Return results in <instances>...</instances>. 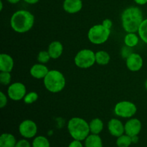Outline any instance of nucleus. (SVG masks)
Returning a JSON list of instances; mask_svg holds the SVG:
<instances>
[{
    "label": "nucleus",
    "mask_w": 147,
    "mask_h": 147,
    "mask_svg": "<svg viewBox=\"0 0 147 147\" xmlns=\"http://www.w3.org/2000/svg\"><path fill=\"white\" fill-rule=\"evenodd\" d=\"M121 18L122 27L127 33L137 32L144 20L143 13L138 7H129L125 9Z\"/></svg>",
    "instance_id": "1"
},
{
    "label": "nucleus",
    "mask_w": 147,
    "mask_h": 147,
    "mask_svg": "<svg viewBox=\"0 0 147 147\" xmlns=\"http://www.w3.org/2000/svg\"><path fill=\"white\" fill-rule=\"evenodd\" d=\"M34 24V16L30 11L20 9L15 11L10 19V25L14 32L20 34L30 31Z\"/></svg>",
    "instance_id": "2"
},
{
    "label": "nucleus",
    "mask_w": 147,
    "mask_h": 147,
    "mask_svg": "<svg viewBox=\"0 0 147 147\" xmlns=\"http://www.w3.org/2000/svg\"><path fill=\"white\" fill-rule=\"evenodd\" d=\"M67 130L73 139L79 141H85L90 133L89 123L80 117H73L69 120Z\"/></svg>",
    "instance_id": "3"
},
{
    "label": "nucleus",
    "mask_w": 147,
    "mask_h": 147,
    "mask_svg": "<svg viewBox=\"0 0 147 147\" xmlns=\"http://www.w3.org/2000/svg\"><path fill=\"white\" fill-rule=\"evenodd\" d=\"M45 88L49 92L57 93L64 89L66 84L65 78L63 73L57 70H52L48 72L43 79Z\"/></svg>",
    "instance_id": "4"
},
{
    "label": "nucleus",
    "mask_w": 147,
    "mask_h": 147,
    "mask_svg": "<svg viewBox=\"0 0 147 147\" xmlns=\"http://www.w3.org/2000/svg\"><path fill=\"white\" fill-rule=\"evenodd\" d=\"M110 34L111 30L105 27L102 24H96L88 30V38L93 44L102 45L109 40Z\"/></svg>",
    "instance_id": "5"
},
{
    "label": "nucleus",
    "mask_w": 147,
    "mask_h": 147,
    "mask_svg": "<svg viewBox=\"0 0 147 147\" xmlns=\"http://www.w3.org/2000/svg\"><path fill=\"white\" fill-rule=\"evenodd\" d=\"M75 64L82 69L91 67L96 63V53L90 49L80 50L75 56Z\"/></svg>",
    "instance_id": "6"
},
{
    "label": "nucleus",
    "mask_w": 147,
    "mask_h": 147,
    "mask_svg": "<svg viewBox=\"0 0 147 147\" xmlns=\"http://www.w3.org/2000/svg\"><path fill=\"white\" fill-rule=\"evenodd\" d=\"M137 107L133 102L122 100L116 104L114 113L117 116L124 119H131L136 114Z\"/></svg>",
    "instance_id": "7"
},
{
    "label": "nucleus",
    "mask_w": 147,
    "mask_h": 147,
    "mask_svg": "<svg viewBox=\"0 0 147 147\" xmlns=\"http://www.w3.org/2000/svg\"><path fill=\"white\" fill-rule=\"evenodd\" d=\"M27 94V88L22 83L15 82L9 86L7 95L9 98L14 101H19L24 99Z\"/></svg>",
    "instance_id": "8"
},
{
    "label": "nucleus",
    "mask_w": 147,
    "mask_h": 147,
    "mask_svg": "<svg viewBox=\"0 0 147 147\" xmlns=\"http://www.w3.org/2000/svg\"><path fill=\"white\" fill-rule=\"evenodd\" d=\"M19 131L21 136L25 139H32L37 134V126L32 120L26 119L19 126Z\"/></svg>",
    "instance_id": "9"
},
{
    "label": "nucleus",
    "mask_w": 147,
    "mask_h": 147,
    "mask_svg": "<svg viewBox=\"0 0 147 147\" xmlns=\"http://www.w3.org/2000/svg\"><path fill=\"white\" fill-rule=\"evenodd\" d=\"M142 122L136 118H131L124 124L125 134L132 137L138 136L142 130Z\"/></svg>",
    "instance_id": "10"
},
{
    "label": "nucleus",
    "mask_w": 147,
    "mask_h": 147,
    "mask_svg": "<svg viewBox=\"0 0 147 147\" xmlns=\"http://www.w3.org/2000/svg\"><path fill=\"white\" fill-rule=\"evenodd\" d=\"M126 65L128 69L131 71H139L143 67V58L138 53H133L129 57L126 59Z\"/></svg>",
    "instance_id": "11"
},
{
    "label": "nucleus",
    "mask_w": 147,
    "mask_h": 147,
    "mask_svg": "<svg viewBox=\"0 0 147 147\" xmlns=\"http://www.w3.org/2000/svg\"><path fill=\"white\" fill-rule=\"evenodd\" d=\"M108 129L112 136L115 137H119L124 134V125L119 119H111L108 123Z\"/></svg>",
    "instance_id": "12"
},
{
    "label": "nucleus",
    "mask_w": 147,
    "mask_h": 147,
    "mask_svg": "<svg viewBox=\"0 0 147 147\" xmlns=\"http://www.w3.org/2000/svg\"><path fill=\"white\" fill-rule=\"evenodd\" d=\"M63 9L69 14L79 12L83 8L82 0H65L63 1Z\"/></svg>",
    "instance_id": "13"
},
{
    "label": "nucleus",
    "mask_w": 147,
    "mask_h": 147,
    "mask_svg": "<svg viewBox=\"0 0 147 147\" xmlns=\"http://www.w3.org/2000/svg\"><path fill=\"white\" fill-rule=\"evenodd\" d=\"M49 71L50 70L45 65L39 63L32 66L30 73L34 78L44 79Z\"/></svg>",
    "instance_id": "14"
},
{
    "label": "nucleus",
    "mask_w": 147,
    "mask_h": 147,
    "mask_svg": "<svg viewBox=\"0 0 147 147\" xmlns=\"http://www.w3.org/2000/svg\"><path fill=\"white\" fill-rule=\"evenodd\" d=\"M14 60L9 55L1 53L0 55V70L1 72H10L14 67Z\"/></svg>",
    "instance_id": "15"
},
{
    "label": "nucleus",
    "mask_w": 147,
    "mask_h": 147,
    "mask_svg": "<svg viewBox=\"0 0 147 147\" xmlns=\"http://www.w3.org/2000/svg\"><path fill=\"white\" fill-rule=\"evenodd\" d=\"M49 54L52 59H57L62 55L63 53V45L60 41H53L49 45Z\"/></svg>",
    "instance_id": "16"
},
{
    "label": "nucleus",
    "mask_w": 147,
    "mask_h": 147,
    "mask_svg": "<svg viewBox=\"0 0 147 147\" xmlns=\"http://www.w3.org/2000/svg\"><path fill=\"white\" fill-rule=\"evenodd\" d=\"M17 142L14 136L11 134L4 133L0 136V147H14Z\"/></svg>",
    "instance_id": "17"
},
{
    "label": "nucleus",
    "mask_w": 147,
    "mask_h": 147,
    "mask_svg": "<svg viewBox=\"0 0 147 147\" xmlns=\"http://www.w3.org/2000/svg\"><path fill=\"white\" fill-rule=\"evenodd\" d=\"M85 147H103V142L98 134H89L85 139Z\"/></svg>",
    "instance_id": "18"
},
{
    "label": "nucleus",
    "mask_w": 147,
    "mask_h": 147,
    "mask_svg": "<svg viewBox=\"0 0 147 147\" xmlns=\"http://www.w3.org/2000/svg\"><path fill=\"white\" fill-rule=\"evenodd\" d=\"M89 127H90V133L93 134L98 135L103 129V122L101 119L98 118L93 119L89 123Z\"/></svg>",
    "instance_id": "19"
},
{
    "label": "nucleus",
    "mask_w": 147,
    "mask_h": 147,
    "mask_svg": "<svg viewBox=\"0 0 147 147\" xmlns=\"http://www.w3.org/2000/svg\"><path fill=\"white\" fill-rule=\"evenodd\" d=\"M139 39L140 37H139V34H136L135 32H130L126 34L123 41H124L125 45L133 48L139 44Z\"/></svg>",
    "instance_id": "20"
},
{
    "label": "nucleus",
    "mask_w": 147,
    "mask_h": 147,
    "mask_svg": "<svg viewBox=\"0 0 147 147\" xmlns=\"http://www.w3.org/2000/svg\"><path fill=\"white\" fill-rule=\"evenodd\" d=\"M111 57L109 53L104 50H100L96 53V63L100 65H106L110 62Z\"/></svg>",
    "instance_id": "21"
},
{
    "label": "nucleus",
    "mask_w": 147,
    "mask_h": 147,
    "mask_svg": "<svg viewBox=\"0 0 147 147\" xmlns=\"http://www.w3.org/2000/svg\"><path fill=\"white\" fill-rule=\"evenodd\" d=\"M32 147H50L48 139L44 136H39L34 138L32 142Z\"/></svg>",
    "instance_id": "22"
},
{
    "label": "nucleus",
    "mask_w": 147,
    "mask_h": 147,
    "mask_svg": "<svg viewBox=\"0 0 147 147\" xmlns=\"http://www.w3.org/2000/svg\"><path fill=\"white\" fill-rule=\"evenodd\" d=\"M131 144V137L126 134L118 137L116 140V144L118 147H129Z\"/></svg>",
    "instance_id": "23"
},
{
    "label": "nucleus",
    "mask_w": 147,
    "mask_h": 147,
    "mask_svg": "<svg viewBox=\"0 0 147 147\" xmlns=\"http://www.w3.org/2000/svg\"><path fill=\"white\" fill-rule=\"evenodd\" d=\"M138 34L141 40L147 44V19H145L142 22V24L138 30Z\"/></svg>",
    "instance_id": "24"
},
{
    "label": "nucleus",
    "mask_w": 147,
    "mask_h": 147,
    "mask_svg": "<svg viewBox=\"0 0 147 147\" xmlns=\"http://www.w3.org/2000/svg\"><path fill=\"white\" fill-rule=\"evenodd\" d=\"M50 59H51V57L48 51L42 50V51H40L37 55V61L42 64H46L50 61Z\"/></svg>",
    "instance_id": "25"
},
{
    "label": "nucleus",
    "mask_w": 147,
    "mask_h": 147,
    "mask_svg": "<svg viewBox=\"0 0 147 147\" xmlns=\"http://www.w3.org/2000/svg\"><path fill=\"white\" fill-rule=\"evenodd\" d=\"M38 97V94L36 92L32 91L29 93H27L23 100L26 104H32V103H34V102L37 101Z\"/></svg>",
    "instance_id": "26"
},
{
    "label": "nucleus",
    "mask_w": 147,
    "mask_h": 147,
    "mask_svg": "<svg viewBox=\"0 0 147 147\" xmlns=\"http://www.w3.org/2000/svg\"><path fill=\"white\" fill-rule=\"evenodd\" d=\"M11 80V75L10 72H1L0 73V83L3 86L10 85Z\"/></svg>",
    "instance_id": "27"
},
{
    "label": "nucleus",
    "mask_w": 147,
    "mask_h": 147,
    "mask_svg": "<svg viewBox=\"0 0 147 147\" xmlns=\"http://www.w3.org/2000/svg\"><path fill=\"white\" fill-rule=\"evenodd\" d=\"M132 53H133V52H132V47H130L126 45L122 47L121 51V54L122 57L124 59H126L128 57H129Z\"/></svg>",
    "instance_id": "28"
},
{
    "label": "nucleus",
    "mask_w": 147,
    "mask_h": 147,
    "mask_svg": "<svg viewBox=\"0 0 147 147\" xmlns=\"http://www.w3.org/2000/svg\"><path fill=\"white\" fill-rule=\"evenodd\" d=\"M8 102V99H7V96L3 93L2 91L0 92V108L3 109L5 107Z\"/></svg>",
    "instance_id": "29"
},
{
    "label": "nucleus",
    "mask_w": 147,
    "mask_h": 147,
    "mask_svg": "<svg viewBox=\"0 0 147 147\" xmlns=\"http://www.w3.org/2000/svg\"><path fill=\"white\" fill-rule=\"evenodd\" d=\"M14 147H31V144L27 139H21L17 142Z\"/></svg>",
    "instance_id": "30"
},
{
    "label": "nucleus",
    "mask_w": 147,
    "mask_h": 147,
    "mask_svg": "<svg viewBox=\"0 0 147 147\" xmlns=\"http://www.w3.org/2000/svg\"><path fill=\"white\" fill-rule=\"evenodd\" d=\"M102 24H103L105 27L111 30V28L112 26H113V22H112L111 20H109V19H106V20H104L102 22Z\"/></svg>",
    "instance_id": "31"
},
{
    "label": "nucleus",
    "mask_w": 147,
    "mask_h": 147,
    "mask_svg": "<svg viewBox=\"0 0 147 147\" xmlns=\"http://www.w3.org/2000/svg\"><path fill=\"white\" fill-rule=\"evenodd\" d=\"M68 147H83V146L81 143V141L74 139L73 142H70Z\"/></svg>",
    "instance_id": "32"
},
{
    "label": "nucleus",
    "mask_w": 147,
    "mask_h": 147,
    "mask_svg": "<svg viewBox=\"0 0 147 147\" xmlns=\"http://www.w3.org/2000/svg\"><path fill=\"white\" fill-rule=\"evenodd\" d=\"M134 1L139 5H144L147 4V0H134Z\"/></svg>",
    "instance_id": "33"
},
{
    "label": "nucleus",
    "mask_w": 147,
    "mask_h": 147,
    "mask_svg": "<svg viewBox=\"0 0 147 147\" xmlns=\"http://www.w3.org/2000/svg\"><path fill=\"white\" fill-rule=\"evenodd\" d=\"M23 1L29 4H37L40 0H23Z\"/></svg>",
    "instance_id": "34"
},
{
    "label": "nucleus",
    "mask_w": 147,
    "mask_h": 147,
    "mask_svg": "<svg viewBox=\"0 0 147 147\" xmlns=\"http://www.w3.org/2000/svg\"><path fill=\"white\" fill-rule=\"evenodd\" d=\"M131 140H132V143H137L138 141H139V137L138 136H132L131 137Z\"/></svg>",
    "instance_id": "35"
},
{
    "label": "nucleus",
    "mask_w": 147,
    "mask_h": 147,
    "mask_svg": "<svg viewBox=\"0 0 147 147\" xmlns=\"http://www.w3.org/2000/svg\"><path fill=\"white\" fill-rule=\"evenodd\" d=\"M7 1H8L9 3H10V4H17V3L20 2V0H7Z\"/></svg>",
    "instance_id": "36"
},
{
    "label": "nucleus",
    "mask_w": 147,
    "mask_h": 147,
    "mask_svg": "<svg viewBox=\"0 0 147 147\" xmlns=\"http://www.w3.org/2000/svg\"><path fill=\"white\" fill-rule=\"evenodd\" d=\"M3 9V2L2 1H0V11H2Z\"/></svg>",
    "instance_id": "37"
},
{
    "label": "nucleus",
    "mask_w": 147,
    "mask_h": 147,
    "mask_svg": "<svg viewBox=\"0 0 147 147\" xmlns=\"http://www.w3.org/2000/svg\"><path fill=\"white\" fill-rule=\"evenodd\" d=\"M145 88L147 90V80H146V82H145Z\"/></svg>",
    "instance_id": "38"
}]
</instances>
